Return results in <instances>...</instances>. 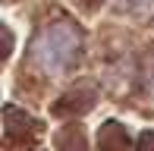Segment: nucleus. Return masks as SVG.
I'll list each match as a JSON object with an SVG mask.
<instances>
[{"instance_id": "obj_1", "label": "nucleus", "mask_w": 154, "mask_h": 151, "mask_svg": "<svg viewBox=\"0 0 154 151\" xmlns=\"http://www.w3.org/2000/svg\"><path fill=\"white\" fill-rule=\"evenodd\" d=\"M82 54V32L72 22H47L29 44V63L44 76H63Z\"/></svg>"}, {"instance_id": "obj_2", "label": "nucleus", "mask_w": 154, "mask_h": 151, "mask_svg": "<svg viewBox=\"0 0 154 151\" xmlns=\"http://www.w3.org/2000/svg\"><path fill=\"white\" fill-rule=\"evenodd\" d=\"M97 151H126V132H123L120 123H107V126H101Z\"/></svg>"}, {"instance_id": "obj_3", "label": "nucleus", "mask_w": 154, "mask_h": 151, "mask_svg": "<svg viewBox=\"0 0 154 151\" xmlns=\"http://www.w3.org/2000/svg\"><path fill=\"white\" fill-rule=\"evenodd\" d=\"M57 148L60 151H85V135L79 126H66L57 132Z\"/></svg>"}, {"instance_id": "obj_4", "label": "nucleus", "mask_w": 154, "mask_h": 151, "mask_svg": "<svg viewBox=\"0 0 154 151\" xmlns=\"http://www.w3.org/2000/svg\"><path fill=\"white\" fill-rule=\"evenodd\" d=\"M145 91H148V98H154V54L145 63Z\"/></svg>"}, {"instance_id": "obj_5", "label": "nucleus", "mask_w": 154, "mask_h": 151, "mask_svg": "<svg viewBox=\"0 0 154 151\" xmlns=\"http://www.w3.org/2000/svg\"><path fill=\"white\" fill-rule=\"evenodd\" d=\"M138 151H154V132H142V139H138Z\"/></svg>"}]
</instances>
